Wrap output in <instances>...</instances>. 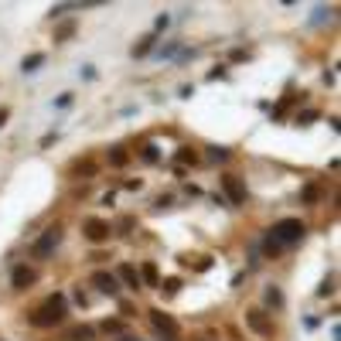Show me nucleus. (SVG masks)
<instances>
[{
	"label": "nucleus",
	"instance_id": "obj_1",
	"mask_svg": "<svg viewBox=\"0 0 341 341\" xmlns=\"http://www.w3.org/2000/svg\"><path fill=\"white\" fill-rule=\"evenodd\" d=\"M68 317V307H65V297L62 293H52L27 321L34 324V328H58V324H65Z\"/></svg>",
	"mask_w": 341,
	"mask_h": 341
},
{
	"label": "nucleus",
	"instance_id": "obj_2",
	"mask_svg": "<svg viewBox=\"0 0 341 341\" xmlns=\"http://www.w3.org/2000/svg\"><path fill=\"white\" fill-rule=\"evenodd\" d=\"M270 236L280 242V246H297V242L307 236V225H304L300 218H280V222L270 229Z\"/></svg>",
	"mask_w": 341,
	"mask_h": 341
},
{
	"label": "nucleus",
	"instance_id": "obj_3",
	"mask_svg": "<svg viewBox=\"0 0 341 341\" xmlns=\"http://www.w3.org/2000/svg\"><path fill=\"white\" fill-rule=\"evenodd\" d=\"M150 324H154V331H157L164 341H178V338H181V328H178V321H174L171 314H164L160 307H154V311H150Z\"/></svg>",
	"mask_w": 341,
	"mask_h": 341
},
{
	"label": "nucleus",
	"instance_id": "obj_4",
	"mask_svg": "<svg viewBox=\"0 0 341 341\" xmlns=\"http://www.w3.org/2000/svg\"><path fill=\"white\" fill-rule=\"evenodd\" d=\"M62 242V229L58 225H48L41 236H38V242L31 246V253H34V260H48L52 253H55V246Z\"/></svg>",
	"mask_w": 341,
	"mask_h": 341
},
{
	"label": "nucleus",
	"instance_id": "obj_5",
	"mask_svg": "<svg viewBox=\"0 0 341 341\" xmlns=\"http://www.w3.org/2000/svg\"><path fill=\"white\" fill-rule=\"evenodd\" d=\"M222 191L229 205H246V181L239 174H222Z\"/></svg>",
	"mask_w": 341,
	"mask_h": 341
},
{
	"label": "nucleus",
	"instance_id": "obj_6",
	"mask_svg": "<svg viewBox=\"0 0 341 341\" xmlns=\"http://www.w3.org/2000/svg\"><path fill=\"white\" fill-rule=\"evenodd\" d=\"M246 324H249V331H256L260 338H273V331H276V328H273V317L266 311H260V307H256V311H246Z\"/></svg>",
	"mask_w": 341,
	"mask_h": 341
},
{
	"label": "nucleus",
	"instance_id": "obj_7",
	"mask_svg": "<svg viewBox=\"0 0 341 341\" xmlns=\"http://www.w3.org/2000/svg\"><path fill=\"white\" fill-rule=\"evenodd\" d=\"M109 232H113V225H109L106 218H85V222H82V236H85L89 242H96V246L106 242Z\"/></svg>",
	"mask_w": 341,
	"mask_h": 341
},
{
	"label": "nucleus",
	"instance_id": "obj_8",
	"mask_svg": "<svg viewBox=\"0 0 341 341\" xmlns=\"http://www.w3.org/2000/svg\"><path fill=\"white\" fill-rule=\"evenodd\" d=\"M99 293H106V297H120V276L116 273H106V270H96L92 273V280H89Z\"/></svg>",
	"mask_w": 341,
	"mask_h": 341
},
{
	"label": "nucleus",
	"instance_id": "obj_9",
	"mask_svg": "<svg viewBox=\"0 0 341 341\" xmlns=\"http://www.w3.org/2000/svg\"><path fill=\"white\" fill-rule=\"evenodd\" d=\"M34 283H38V273L31 270V266H24V263L14 266V273H10V287L14 290H31Z\"/></svg>",
	"mask_w": 341,
	"mask_h": 341
},
{
	"label": "nucleus",
	"instance_id": "obj_10",
	"mask_svg": "<svg viewBox=\"0 0 341 341\" xmlns=\"http://www.w3.org/2000/svg\"><path fill=\"white\" fill-rule=\"evenodd\" d=\"M116 276L130 287V290H140L143 287V280H140V273H136V266H130V263H120V270H116Z\"/></svg>",
	"mask_w": 341,
	"mask_h": 341
},
{
	"label": "nucleus",
	"instance_id": "obj_11",
	"mask_svg": "<svg viewBox=\"0 0 341 341\" xmlns=\"http://www.w3.org/2000/svg\"><path fill=\"white\" fill-rule=\"evenodd\" d=\"M106 160H109V167H127L130 164V150L127 147H109V154H106Z\"/></svg>",
	"mask_w": 341,
	"mask_h": 341
},
{
	"label": "nucleus",
	"instance_id": "obj_12",
	"mask_svg": "<svg viewBox=\"0 0 341 341\" xmlns=\"http://www.w3.org/2000/svg\"><path fill=\"white\" fill-rule=\"evenodd\" d=\"M154 45H157V34H143V38L133 45V52H130V55H133V58H147V55L154 52Z\"/></svg>",
	"mask_w": 341,
	"mask_h": 341
},
{
	"label": "nucleus",
	"instance_id": "obj_13",
	"mask_svg": "<svg viewBox=\"0 0 341 341\" xmlns=\"http://www.w3.org/2000/svg\"><path fill=\"white\" fill-rule=\"evenodd\" d=\"M92 338H96V328H89V324H79L65 335V341H92Z\"/></svg>",
	"mask_w": 341,
	"mask_h": 341
},
{
	"label": "nucleus",
	"instance_id": "obj_14",
	"mask_svg": "<svg viewBox=\"0 0 341 341\" xmlns=\"http://www.w3.org/2000/svg\"><path fill=\"white\" fill-rule=\"evenodd\" d=\"M41 65H45V52H34V55H27V58L21 62V72H24V75H31V72H38Z\"/></svg>",
	"mask_w": 341,
	"mask_h": 341
},
{
	"label": "nucleus",
	"instance_id": "obj_15",
	"mask_svg": "<svg viewBox=\"0 0 341 341\" xmlns=\"http://www.w3.org/2000/svg\"><path fill=\"white\" fill-rule=\"evenodd\" d=\"M140 280H143L147 287H157V283H160V276H157V263H143V266H140Z\"/></svg>",
	"mask_w": 341,
	"mask_h": 341
},
{
	"label": "nucleus",
	"instance_id": "obj_16",
	"mask_svg": "<svg viewBox=\"0 0 341 341\" xmlns=\"http://www.w3.org/2000/svg\"><path fill=\"white\" fill-rule=\"evenodd\" d=\"M280 249H283V246L273 239L270 229H266V232H263V253H266V260H276V256H280Z\"/></svg>",
	"mask_w": 341,
	"mask_h": 341
},
{
	"label": "nucleus",
	"instance_id": "obj_17",
	"mask_svg": "<svg viewBox=\"0 0 341 341\" xmlns=\"http://www.w3.org/2000/svg\"><path fill=\"white\" fill-rule=\"evenodd\" d=\"M263 300L270 304L273 311H280V307H283V293H280V287H266V290H263Z\"/></svg>",
	"mask_w": 341,
	"mask_h": 341
},
{
	"label": "nucleus",
	"instance_id": "obj_18",
	"mask_svg": "<svg viewBox=\"0 0 341 341\" xmlns=\"http://www.w3.org/2000/svg\"><path fill=\"white\" fill-rule=\"evenodd\" d=\"M75 27H79L75 21H65V24H58V27H55V41H68V38L75 34Z\"/></svg>",
	"mask_w": 341,
	"mask_h": 341
},
{
	"label": "nucleus",
	"instance_id": "obj_19",
	"mask_svg": "<svg viewBox=\"0 0 341 341\" xmlns=\"http://www.w3.org/2000/svg\"><path fill=\"white\" fill-rule=\"evenodd\" d=\"M205 150H208V160H215V164L229 160V147H218V143H211V147H205Z\"/></svg>",
	"mask_w": 341,
	"mask_h": 341
},
{
	"label": "nucleus",
	"instance_id": "obj_20",
	"mask_svg": "<svg viewBox=\"0 0 341 341\" xmlns=\"http://www.w3.org/2000/svg\"><path fill=\"white\" fill-rule=\"evenodd\" d=\"M174 160H178V164H198V154H195L191 147H181V150L174 154Z\"/></svg>",
	"mask_w": 341,
	"mask_h": 341
},
{
	"label": "nucleus",
	"instance_id": "obj_21",
	"mask_svg": "<svg viewBox=\"0 0 341 341\" xmlns=\"http://www.w3.org/2000/svg\"><path fill=\"white\" fill-rule=\"evenodd\" d=\"M140 157H143V160H147V164H157V160H160V147H157V143H147V147H143V154H140Z\"/></svg>",
	"mask_w": 341,
	"mask_h": 341
},
{
	"label": "nucleus",
	"instance_id": "obj_22",
	"mask_svg": "<svg viewBox=\"0 0 341 341\" xmlns=\"http://www.w3.org/2000/svg\"><path fill=\"white\" fill-rule=\"evenodd\" d=\"M157 290H164V293H178V290H181V280H178V276H167V280L157 283Z\"/></svg>",
	"mask_w": 341,
	"mask_h": 341
},
{
	"label": "nucleus",
	"instance_id": "obj_23",
	"mask_svg": "<svg viewBox=\"0 0 341 341\" xmlns=\"http://www.w3.org/2000/svg\"><path fill=\"white\" fill-rule=\"evenodd\" d=\"M300 198H304V205H314L317 198H321V191H317V184H304V191H300Z\"/></svg>",
	"mask_w": 341,
	"mask_h": 341
},
{
	"label": "nucleus",
	"instance_id": "obj_24",
	"mask_svg": "<svg viewBox=\"0 0 341 341\" xmlns=\"http://www.w3.org/2000/svg\"><path fill=\"white\" fill-rule=\"evenodd\" d=\"M72 171H75V174H89V178H92V174H96V164H92V160H75V167H72Z\"/></svg>",
	"mask_w": 341,
	"mask_h": 341
},
{
	"label": "nucleus",
	"instance_id": "obj_25",
	"mask_svg": "<svg viewBox=\"0 0 341 341\" xmlns=\"http://www.w3.org/2000/svg\"><path fill=\"white\" fill-rule=\"evenodd\" d=\"M178 48H181V45H178V41H171V45H164L157 55H160V58H174V55H178Z\"/></svg>",
	"mask_w": 341,
	"mask_h": 341
},
{
	"label": "nucleus",
	"instance_id": "obj_26",
	"mask_svg": "<svg viewBox=\"0 0 341 341\" xmlns=\"http://www.w3.org/2000/svg\"><path fill=\"white\" fill-rule=\"evenodd\" d=\"M331 293H335V280L328 276V280H324V283L317 287V297H331Z\"/></svg>",
	"mask_w": 341,
	"mask_h": 341
},
{
	"label": "nucleus",
	"instance_id": "obj_27",
	"mask_svg": "<svg viewBox=\"0 0 341 341\" xmlns=\"http://www.w3.org/2000/svg\"><path fill=\"white\" fill-rule=\"evenodd\" d=\"M99 328H103L106 335H116V331H123V321H103Z\"/></svg>",
	"mask_w": 341,
	"mask_h": 341
},
{
	"label": "nucleus",
	"instance_id": "obj_28",
	"mask_svg": "<svg viewBox=\"0 0 341 341\" xmlns=\"http://www.w3.org/2000/svg\"><path fill=\"white\" fill-rule=\"evenodd\" d=\"M55 106H58V109H68V106H72V92H62V96L55 99Z\"/></svg>",
	"mask_w": 341,
	"mask_h": 341
},
{
	"label": "nucleus",
	"instance_id": "obj_29",
	"mask_svg": "<svg viewBox=\"0 0 341 341\" xmlns=\"http://www.w3.org/2000/svg\"><path fill=\"white\" fill-rule=\"evenodd\" d=\"M167 24H171V17H167V14H157V21H154V31H164Z\"/></svg>",
	"mask_w": 341,
	"mask_h": 341
},
{
	"label": "nucleus",
	"instance_id": "obj_30",
	"mask_svg": "<svg viewBox=\"0 0 341 341\" xmlns=\"http://www.w3.org/2000/svg\"><path fill=\"white\" fill-rule=\"evenodd\" d=\"M311 120H317V113H314V109H307V113H300V116H297V123H300V127H307Z\"/></svg>",
	"mask_w": 341,
	"mask_h": 341
},
{
	"label": "nucleus",
	"instance_id": "obj_31",
	"mask_svg": "<svg viewBox=\"0 0 341 341\" xmlns=\"http://www.w3.org/2000/svg\"><path fill=\"white\" fill-rule=\"evenodd\" d=\"M215 79H225V65H215L208 72V82H215Z\"/></svg>",
	"mask_w": 341,
	"mask_h": 341
},
{
	"label": "nucleus",
	"instance_id": "obj_32",
	"mask_svg": "<svg viewBox=\"0 0 341 341\" xmlns=\"http://www.w3.org/2000/svg\"><path fill=\"white\" fill-rule=\"evenodd\" d=\"M72 7H75V3H58V7H52V17H62L65 10H72Z\"/></svg>",
	"mask_w": 341,
	"mask_h": 341
},
{
	"label": "nucleus",
	"instance_id": "obj_33",
	"mask_svg": "<svg viewBox=\"0 0 341 341\" xmlns=\"http://www.w3.org/2000/svg\"><path fill=\"white\" fill-rule=\"evenodd\" d=\"M79 75H82V79H89V82H92V79H96V68H92V65H82V68H79Z\"/></svg>",
	"mask_w": 341,
	"mask_h": 341
},
{
	"label": "nucleus",
	"instance_id": "obj_34",
	"mask_svg": "<svg viewBox=\"0 0 341 341\" xmlns=\"http://www.w3.org/2000/svg\"><path fill=\"white\" fill-rule=\"evenodd\" d=\"M154 205H157V208H171V205H174V198H171V195H160Z\"/></svg>",
	"mask_w": 341,
	"mask_h": 341
},
{
	"label": "nucleus",
	"instance_id": "obj_35",
	"mask_svg": "<svg viewBox=\"0 0 341 341\" xmlns=\"http://www.w3.org/2000/svg\"><path fill=\"white\" fill-rule=\"evenodd\" d=\"M55 140H58V133H55V130H52V133H45V136H41V147H52V143H55Z\"/></svg>",
	"mask_w": 341,
	"mask_h": 341
},
{
	"label": "nucleus",
	"instance_id": "obj_36",
	"mask_svg": "<svg viewBox=\"0 0 341 341\" xmlns=\"http://www.w3.org/2000/svg\"><path fill=\"white\" fill-rule=\"evenodd\" d=\"M123 188H127V191H140V188H143V181H140V178H136V181H127V184H123Z\"/></svg>",
	"mask_w": 341,
	"mask_h": 341
},
{
	"label": "nucleus",
	"instance_id": "obj_37",
	"mask_svg": "<svg viewBox=\"0 0 341 341\" xmlns=\"http://www.w3.org/2000/svg\"><path fill=\"white\" fill-rule=\"evenodd\" d=\"M211 263H215V260H211V256H202V263H198V270H211Z\"/></svg>",
	"mask_w": 341,
	"mask_h": 341
},
{
	"label": "nucleus",
	"instance_id": "obj_38",
	"mask_svg": "<svg viewBox=\"0 0 341 341\" xmlns=\"http://www.w3.org/2000/svg\"><path fill=\"white\" fill-rule=\"evenodd\" d=\"M195 96V85H181V99H191Z\"/></svg>",
	"mask_w": 341,
	"mask_h": 341
},
{
	"label": "nucleus",
	"instance_id": "obj_39",
	"mask_svg": "<svg viewBox=\"0 0 341 341\" xmlns=\"http://www.w3.org/2000/svg\"><path fill=\"white\" fill-rule=\"evenodd\" d=\"M7 120H10V109H7V106H0V127H7Z\"/></svg>",
	"mask_w": 341,
	"mask_h": 341
},
{
	"label": "nucleus",
	"instance_id": "obj_40",
	"mask_svg": "<svg viewBox=\"0 0 341 341\" xmlns=\"http://www.w3.org/2000/svg\"><path fill=\"white\" fill-rule=\"evenodd\" d=\"M120 341H140V338H130V335H123V338H120Z\"/></svg>",
	"mask_w": 341,
	"mask_h": 341
},
{
	"label": "nucleus",
	"instance_id": "obj_41",
	"mask_svg": "<svg viewBox=\"0 0 341 341\" xmlns=\"http://www.w3.org/2000/svg\"><path fill=\"white\" fill-rule=\"evenodd\" d=\"M202 341H205V338H202Z\"/></svg>",
	"mask_w": 341,
	"mask_h": 341
}]
</instances>
